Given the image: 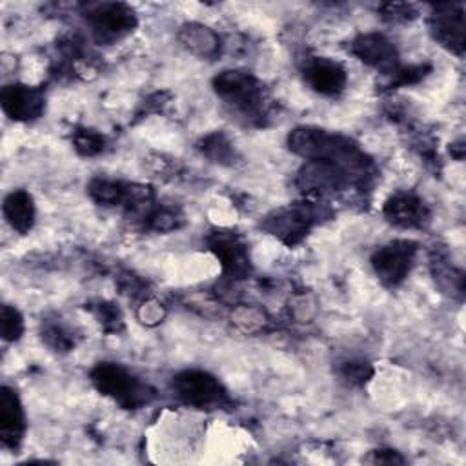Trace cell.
I'll return each mask as SVG.
<instances>
[{
	"instance_id": "obj_1",
	"label": "cell",
	"mask_w": 466,
	"mask_h": 466,
	"mask_svg": "<svg viewBox=\"0 0 466 466\" xmlns=\"http://www.w3.org/2000/svg\"><path fill=\"white\" fill-rule=\"evenodd\" d=\"M289 149L306 160H322L344 169L355 182H364L370 160L350 138L319 127H297L288 135Z\"/></svg>"
},
{
	"instance_id": "obj_2",
	"label": "cell",
	"mask_w": 466,
	"mask_h": 466,
	"mask_svg": "<svg viewBox=\"0 0 466 466\" xmlns=\"http://www.w3.org/2000/svg\"><path fill=\"white\" fill-rule=\"evenodd\" d=\"M213 89L229 107L246 118H260L266 113L262 84L248 71L224 69L213 78Z\"/></svg>"
},
{
	"instance_id": "obj_3",
	"label": "cell",
	"mask_w": 466,
	"mask_h": 466,
	"mask_svg": "<svg viewBox=\"0 0 466 466\" xmlns=\"http://www.w3.org/2000/svg\"><path fill=\"white\" fill-rule=\"evenodd\" d=\"M91 382L102 395L131 410L147 404L153 391L116 362H98L91 370Z\"/></svg>"
},
{
	"instance_id": "obj_4",
	"label": "cell",
	"mask_w": 466,
	"mask_h": 466,
	"mask_svg": "<svg viewBox=\"0 0 466 466\" xmlns=\"http://www.w3.org/2000/svg\"><path fill=\"white\" fill-rule=\"evenodd\" d=\"M320 218L322 209L317 202H295L268 213L260 226L286 246H295Z\"/></svg>"
},
{
	"instance_id": "obj_5",
	"label": "cell",
	"mask_w": 466,
	"mask_h": 466,
	"mask_svg": "<svg viewBox=\"0 0 466 466\" xmlns=\"http://www.w3.org/2000/svg\"><path fill=\"white\" fill-rule=\"evenodd\" d=\"M84 16L93 36L100 44H113L127 36L137 27V15L133 7L122 2H100L87 5Z\"/></svg>"
},
{
	"instance_id": "obj_6",
	"label": "cell",
	"mask_w": 466,
	"mask_h": 466,
	"mask_svg": "<svg viewBox=\"0 0 466 466\" xmlns=\"http://www.w3.org/2000/svg\"><path fill=\"white\" fill-rule=\"evenodd\" d=\"M433 40L446 51L462 56L466 49V25H464V5L462 4H437L431 9L428 20Z\"/></svg>"
},
{
	"instance_id": "obj_7",
	"label": "cell",
	"mask_w": 466,
	"mask_h": 466,
	"mask_svg": "<svg viewBox=\"0 0 466 466\" xmlns=\"http://www.w3.org/2000/svg\"><path fill=\"white\" fill-rule=\"evenodd\" d=\"M417 253V244L411 240H391L380 246L371 257V268L379 280L390 288L399 286L410 273Z\"/></svg>"
},
{
	"instance_id": "obj_8",
	"label": "cell",
	"mask_w": 466,
	"mask_h": 466,
	"mask_svg": "<svg viewBox=\"0 0 466 466\" xmlns=\"http://www.w3.org/2000/svg\"><path fill=\"white\" fill-rule=\"evenodd\" d=\"M173 390L177 397L197 408H209L226 399V391L218 379L202 370H184L173 377Z\"/></svg>"
},
{
	"instance_id": "obj_9",
	"label": "cell",
	"mask_w": 466,
	"mask_h": 466,
	"mask_svg": "<svg viewBox=\"0 0 466 466\" xmlns=\"http://www.w3.org/2000/svg\"><path fill=\"white\" fill-rule=\"evenodd\" d=\"M208 248L229 279H246L251 273V258L246 242L231 231L217 229L208 237Z\"/></svg>"
},
{
	"instance_id": "obj_10",
	"label": "cell",
	"mask_w": 466,
	"mask_h": 466,
	"mask_svg": "<svg viewBox=\"0 0 466 466\" xmlns=\"http://www.w3.org/2000/svg\"><path fill=\"white\" fill-rule=\"evenodd\" d=\"M350 184H355V180L344 169L322 160H308L297 175V186L309 197H324L342 191Z\"/></svg>"
},
{
	"instance_id": "obj_11",
	"label": "cell",
	"mask_w": 466,
	"mask_h": 466,
	"mask_svg": "<svg viewBox=\"0 0 466 466\" xmlns=\"http://www.w3.org/2000/svg\"><path fill=\"white\" fill-rule=\"evenodd\" d=\"M4 113L16 122H29L38 118L46 107V96L40 87L25 84H9L0 93Z\"/></svg>"
},
{
	"instance_id": "obj_12",
	"label": "cell",
	"mask_w": 466,
	"mask_h": 466,
	"mask_svg": "<svg viewBox=\"0 0 466 466\" xmlns=\"http://www.w3.org/2000/svg\"><path fill=\"white\" fill-rule=\"evenodd\" d=\"M302 75L306 84L319 95L335 96L348 82L346 69L340 62L328 56H309L304 62Z\"/></svg>"
},
{
	"instance_id": "obj_13",
	"label": "cell",
	"mask_w": 466,
	"mask_h": 466,
	"mask_svg": "<svg viewBox=\"0 0 466 466\" xmlns=\"http://www.w3.org/2000/svg\"><path fill=\"white\" fill-rule=\"evenodd\" d=\"M350 49L360 62L375 69H380L386 75L399 67V55L395 46L380 33L359 35L351 42Z\"/></svg>"
},
{
	"instance_id": "obj_14",
	"label": "cell",
	"mask_w": 466,
	"mask_h": 466,
	"mask_svg": "<svg viewBox=\"0 0 466 466\" xmlns=\"http://www.w3.org/2000/svg\"><path fill=\"white\" fill-rule=\"evenodd\" d=\"M386 220L397 228H422L430 222V209L424 200L413 193L399 191L391 195L382 209Z\"/></svg>"
},
{
	"instance_id": "obj_15",
	"label": "cell",
	"mask_w": 466,
	"mask_h": 466,
	"mask_svg": "<svg viewBox=\"0 0 466 466\" xmlns=\"http://www.w3.org/2000/svg\"><path fill=\"white\" fill-rule=\"evenodd\" d=\"M25 431L24 408L16 393L4 386L0 390V441L7 448H16Z\"/></svg>"
},
{
	"instance_id": "obj_16",
	"label": "cell",
	"mask_w": 466,
	"mask_h": 466,
	"mask_svg": "<svg viewBox=\"0 0 466 466\" xmlns=\"http://www.w3.org/2000/svg\"><path fill=\"white\" fill-rule=\"evenodd\" d=\"M178 42L200 58H211L220 51V36L204 24L187 22L178 29Z\"/></svg>"
},
{
	"instance_id": "obj_17",
	"label": "cell",
	"mask_w": 466,
	"mask_h": 466,
	"mask_svg": "<svg viewBox=\"0 0 466 466\" xmlns=\"http://www.w3.org/2000/svg\"><path fill=\"white\" fill-rule=\"evenodd\" d=\"M2 213L7 224L18 231L27 233L35 224V202L25 189H15L4 198Z\"/></svg>"
},
{
	"instance_id": "obj_18",
	"label": "cell",
	"mask_w": 466,
	"mask_h": 466,
	"mask_svg": "<svg viewBox=\"0 0 466 466\" xmlns=\"http://www.w3.org/2000/svg\"><path fill=\"white\" fill-rule=\"evenodd\" d=\"M431 275L437 288L451 299H462L464 295V273L455 268L446 257L437 255L431 260Z\"/></svg>"
},
{
	"instance_id": "obj_19",
	"label": "cell",
	"mask_w": 466,
	"mask_h": 466,
	"mask_svg": "<svg viewBox=\"0 0 466 466\" xmlns=\"http://www.w3.org/2000/svg\"><path fill=\"white\" fill-rule=\"evenodd\" d=\"M198 149L211 162H217L222 166H231L237 158V151H235L231 140L220 131H213V133L206 135L198 142Z\"/></svg>"
},
{
	"instance_id": "obj_20",
	"label": "cell",
	"mask_w": 466,
	"mask_h": 466,
	"mask_svg": "<svg viewBox=\"0 0 466 466\" xmlns=\"http://www.w3.org/2000/svg\"><path fill=\"white\" fill-rule=\"evenodd\" d=\"M42 339L55 351H69L75 346L73 331L60 320H47L42 329Z\"/></svg>"
},
{
	"instance_id": "obj_21",
	"label": "cell",
	"mask_w": 466,
	"mask_h": 466,
	"mask_svg": "<svg viewBox=\"0 0 466 466\" xmlns=\"http://www.w3.org/2000/svg\"><path fill=\"white\" fill-rule=\"evenodd\" d=\"M231 322L244 333H255L262 329L266 313L257 306H238L231 313Z\"/></svg>"
},
{
	"instance_id": "obj_22",
	"label": "cell",
	"mask_w": 466,
	"mask_h": 466,
	"mask_svg": "<svg viewBox=\"0 0 466 466\" xmlns=\"http://www.w3.org/2000/svg\"><path fill=\"white\" fill-rule=\"evenodd\" d=\"M339 375L348 384L360 386L370 380V377L373 375V368L362 359H346L339 364Z\"/></svg>"
},
{
	"instance_id": "obj_23",
	"label": "cell",
	"mask_w": 466,
	"mask_h": 466,
	"mask_svg": "<svg viewBox=\"0 0 466 466\" xmlns=\"http://www.w3.org/2000/svg\"><path fill=\"white\" fill-rule=\"evenodd\" d=\"M0 333L7 342H15L24 333V319L20 311L9 304H4L0 309Z\"/></svg>"
},
{
	"instance_id": "obj_24",
	"label": "cell",
	"mask_w": 466,
	"mask_h": 466,
	"mask_svg": "<svg viewBox=\"0 0 466 466\" xmlns=\"http://www.w3.org/2000/svg\"><path fill=\"white\" fill-rule=\"evenodd\" d=\"M73 144L80 155L93 157L104 149L106 138L93 129H78L73 137Z\"/></svg>"
},
{
	"instance_id": "obj_25",
	"label": "cell",
	"mask_w": 466,
	"mask_h": 466,
	"mask_svg": "<svg viewBox=\"0 0 466 466\" xmlns=\"http://www.w3.org/2000/svg\"><path fill=\"white\" fill-rule=\"evenodd\" d=\"M180 222H182V215L175 209H169V208H158V209H153L147 215L149 228H153L157 231L175 229V228L180 226Z\"/></svg>"
},
{
	"instance_id": "obj_26",
	"label": "cell",
	"mask_w": 466,
	"mask_h": 466,
	"mask_svg": "<svg viewBox=\"0 0 466 466\" xmlns=\"http://www.w3.org/2000/svg\"><path fill=\"white\" fill-rule=\"evenodd\" d=\"M95 315L106 331H118L124 324L120 309L111 302H100L95 309Z\"/></svg>"
},
{
	"instance_id": "obj_27",
	"label": "cell",
	"mask_w": 466,
	"mask_h": 466,
	"mask_svg": "<svg viewBox=\"0 0 466 466\" xmlns=\"http://www.w3.org/2000/svg\"><path fill=\"white\" fill-rule=\"evenodd\" d=\"M380 16L390 22V24H400V22H410L411 18L417 16V11L411 4H400V2H390L380 7Z\"/></svg>"
},
{
	"instance_id": "obj_28",
	"label": "cell",
	"mask_w": 466,
	"mask_h": 466,
	"mask_svg": "<svg viewBox=\"0 0 466 466\" xmlns=\"http://www.w3.org/2000/svg\"><path fill=\"white\" fill-rule=\"evenodd\" d=\"M164 315H166V311H164L162 304H158L157 300H146L138 309V319L149 326L158 324L164 319Z\"/></svg>"
},
{
	"instance_id": "obj_29",
	"label": "cell",
	"mask_w": 466,
	"mask_h": 466,
	"mask_svg": "<svg viewBox=\"0 0 466 466\" xmlns=\"http://www.w3.org/2000/svg\"><path fill=\"white\" fill-rule=\"evenodd\" d=\"M371 453H373V457H370L368 461L373 462V464H397V462H404V459L395 450H375Z\"/></svg>"
}]
</instances>
